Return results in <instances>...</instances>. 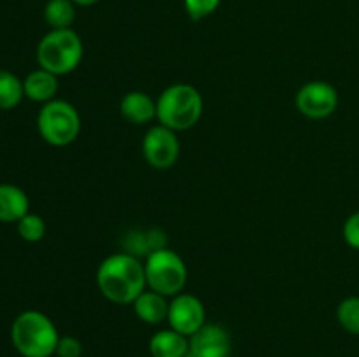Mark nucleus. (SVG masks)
<instances>
[{"label": "nucleus", "mask_w": 359, "mask_h": 357, "mask_svg": "<svg viewBox=\"0 0 359 357\" xmlns=\"http://www.w3.org/2000/svg\"><path fill=\"white\" fill-rule=\"evenodd\" d=\"M97 286L112 303L132 304L147 287L144 262L128 252L107 255L97 270Z\"/></svg>", "instance_id": "nucleus-1"}, {"label": "nucleus", "mask_w": 359, "mask_h": 357, "mask_svg": "<svg viewBox=\"0 0 359 357\" xmlns=\"http://www.w3.org/2000/svg\"><path fill=\"white\" fill-rule=\"evenodd\" d=\"M55 322L39 310L21 312L11 326V342L23 357H51L58 345Z\"/></svg>", "instance_id": "nucleus-2"}, {"label": "nucleus", "mask_w": 359, "mask_h": 357, "mask_svg": "<svg viewBox=\"0 0 359 357\" xmlns=\"http://www.w3.org/2000/svg\"><path fill=\"white\" fill-rule=\"evenodd\" d=\"M203 112V98L191 84H172L161 91L156 100V119L160 125L186 132L200 121Z\"/></svg>", "instance_id": "nucleus-3"}, {"label": "nucleus", "mask_w": 359, "mask_h": 357, "mask_svg": "<svg viewBox=\"0 0 359 357\" xmlns=\"http://www.w3.org/2000/svg\"><path fill=\"white\" fill-rule=\"evenodd\" d=\"M83 55V41L72 28L48 31L37 46L39 66L55 76L74 72L79 66Z\"/></svg>", "instance_id": "nucleus-4"}, {"label": "nucleus", "mask_w": 359, "mask_h": 357, "mask_svg": "<svg viewBox=\"0 0 359 357\" xmlns=\"http://www.w3.org/2000/svg\"><path fill=\"white\" fill-rule=\"evenodd\" d=\"M37 130L49 146L65 147L79 136L81 118L77 108L65 100H51L37 114Z\"/></svg>", "instance_id": "nucleus-5"}, {"label": "nucleus", "mask_w": 359, "mask_h": 357, "mask_svg": "<svg viewBox=\"0 0 359 357\" xmlns=\"http://www.w3.org/2000/svg\"><path fill=\"white\" fill-rule=\"evenodd\" d=\"M144 270H146L147 287L167 298L181 294L188 280L184 259L167 247L147 255Z\"/></svg>", "instance_id": "nucleus-6"}, {"label": "nucleus", "mask_w": 359, "mask_h": 357, "mask_svg": "<svg viewBox=\"0 0 359 357\" xmlns=\"http://www.w3.org/2000/svg\"><path fill=\"white\" fill-rule=\"evenodd\" d=\"M142 154L147 164L156 170H168L174 167L181 154V142L177 132L163 125L149 128L142 140Z\"/></svg>", "instance_id": "nucleus-7"}, {"label": "nucleus", "mask_w": 359, "mask_h": 357, "mask_svg": "<svg viewBox=\"0 0 359 357\" xmlns=\"http://www.w3.org/2000/svg\"><path fill=\"white\" fill-rule=\"evenodd\" d=\"M297 108L311 119H325L339 107V93L326 80H311L297 93Z\"/></svg>", "instance_id": "nucleus-8"}, {"label": "nucleus", "mask_w": 359, "mask_h": 357, "mask_svg": "<svg viewBox=\"0 0 359 357\" xmlns=\"http://www.w3.org/2000/svg\"><path fill=\"white\" fill-rule=\"evenodd\" d=\"M167 321L174 331L189 338L205 324V307L195 294L181 293L168 304Z\"/></svg>", "instance_id": "nucleus-9"}, {"label": "nucleus", "mask_w": 359, "mask_h": 357, "mask_svg": "<svg viewBox=\"0 0 359 357\" xmlns=\"http://www.w3.org/2000/svg\"><path fill=\"white\" fill-rule=\"evenodd\" d=\"M231 336L219 324H203L189 336V350L184 357H230Z\"/></svg>", "instance_id": "nucleus-10"}, {"label": "nucleus", "mask_w": 359, "mask_h": 357, "mask_svg": "<svg viewBox=\"0 0 359 357\" xmlns=\"http://www.w3.org/2000/svg\"><path fill=\"white\" fill-rule=\"evenodd\" d=\"M121 115L132 125H146L156 118V100L144 91H128L119 104Z\"/></svg>", "instance_id": "nucleus-11"}, {"label": "nucleus", "mask_w": 359, "mask_h": 357, "mask_svg": "<svg viewBox=\"0 0 359 357\" xmlns=\"http://www.w3.org/2000/svg\"><path fill=\"white\" fill-rule=\"evenodd\" d=\"M23 91L28 100L37 102V104H48V102L55 100L56 93H58V76L39 66L23 79Z\"/></svg>", "instance_id": "nucleus-12"}, {"label": "nucleus", "mask_w": 359, "mask_h": 357, "mask_svg": "<svg viewBox=\"0 0 359 357\" xmlns=\"http://www.w3.org/2000/svg\"><path fill=\"white\" fill-rule=\"evenodd\" d=\"M168 304L170 303L167 301V296L149 289V290H144V293L133 301L132 307H133V312H135V315L140 318V321L146 322V324L156 326L167 321Z\"/></svg>", "instance_id": "nucleus-13"}, {"label": "nucleus", "mask_w": 359, "mask_h": 357, "mask_svg": "<svg viewBox=\"0 0 359 357\" xmlns=\"http://www.w3.org/2000/svg\"><path fill=\"white\" fill-rule=\"evenodd\" d=\"M30 200L27 192L14 184H0V223H18L27 216Z\"/></svg>", "instance_id": "nucleus-14"}, {"label": "nucleus", "mask_w": 359, "mask_h": 357, "mask_svg": "<svg viewBox=\"0 0 359 357\" xmlns=\"http://www.w3.org/2000/svg\"><path fill=\"white\" fill-rule=\"evenodd\" d=\"M189 350V338L172 328L154 332L149 340L153 357H184Z\"/></svg>", "instance_id": "nucleus-15"}, {"label": "nucleus", "mask_w": 359, "mask_h": 357, "mask_svg": "<svg viewBox=\"0 0 359 357\" xmlns=\"http://www.w3.org/2000/svg\"><path fill=\"white\" fill-rule=\"evenodd\" d=\"M125 252L140 258V255H149L154 251L167 247V234L160 230H147V231H130L123 240Z\"/></svg>", "instance_id": "nucleus-16"}, {"label": "nucleus", "mask_w": 359, "mask_h": 357, "mask_svg": "<svg viewBox=\"0 0 359 357\" xmlns=\"http://www.w3.org/2000/svg\"><path fill=\"white\" fill-rule=\"evenodd\" d=\"M23 98V79L9 70L0 69V111H13Z\"/></svg>", "instance_id": "nucleus-17"}, {"label": "nucleus", "mask_w": 359, "mask_h": 357, "mask_svg": "<svg viewBox=\"0 0 359 357\" xmlns=\"http://www.w3.org/2000/svg\"><path fill=\"white\" fill-rule=\"evenodd\" d=\"M44 20L51 30L70 28L76 20V4L72 0H48L44 7Z\"/></svg>", "instance_id": "nucleus-18"}, {"label": "nucleus", "mask_w": 359, "mask_h": 357, "mask_svg": "<svg viewBox=\"0 0 359 357\" xmlns=\"http://www.w3.org/2000/svg\"><path fill=\"white\" fill-rule=\"evenodd\" d=\"M337 318L347 332L359 336V296H351L340 301Z\"/></svg>", "instance_id": "nucleus-19"}, {"label": "nucleus", "mask_w": 359, "mask_h": 357, "mask_svg": "<svg viewBox=\"0 0 359 357\" xmlns=\"http://www.w3.org/2000/svg\"><path fill=\"white\" fill-rule=\"evenodd\" d=\"M18 234L23 238L25 241H30V244H35V241H41L46 234V223L41 216L37 214L28 212L27 216L21 217L16 223Z\"/></svg>", "instance_id": "nucleus-20"}, {"label": "nucleus", "mask_w": 359, "mask_h": 357, "mask_svg": "<svg viewBox=\"0 0 359 357\" xmlns=\"http://www.w3.org/2000/svg\"><path fill=\"white\" fill-rule=\"evenodd\" d=\"M221 0H184V9L191 20L200 21L216 13Z\"/></svg>", "instance_id": "nucleus-21"}, {"label": "nucleus", "mask_w": 359, "mask_h": 357, "mask_svg": "<svg viewBox=\"0 0 359 357\" xmlns=\"http://www.w3.org/2000/svg\"><path fill=\"white\" fill-rule=\"evenodd\" d=\"M55 356L58 357H81L83 356V343L76 336H60Z\"/></svg>", "instance_id": "nucleus-22"}, {"label": "nucleus", "mask_w": 359, "mask_h": 357, "mask_svg": "<svg viewBox=\"0 0 359 357\" xmlns=\"http://www.w3.org/2000/svg\"><path fill=\"white\" fill-rule=\"evenodd\" d=\"M342 234L349 247L359 251V212H354L353 216L347 217L342 227Z\"/></svg>", "instance_id": "nucleus-23"}, {"label": "nucleus", "mask_w": 359, "mask_h": 357, "mask_svg": "<svg viewBox=\"0 0 359 357\" xmlns=\"http://www.w3.org/2000/svg\"><path fill=\"white\" fill-rule=\"evenodd\" d=\"M74 4H76V6H83V7H90V6H93V4H97L98 0H72Z\"/></svg>", "instance_id": "nucleus-24"}]
</instances>
